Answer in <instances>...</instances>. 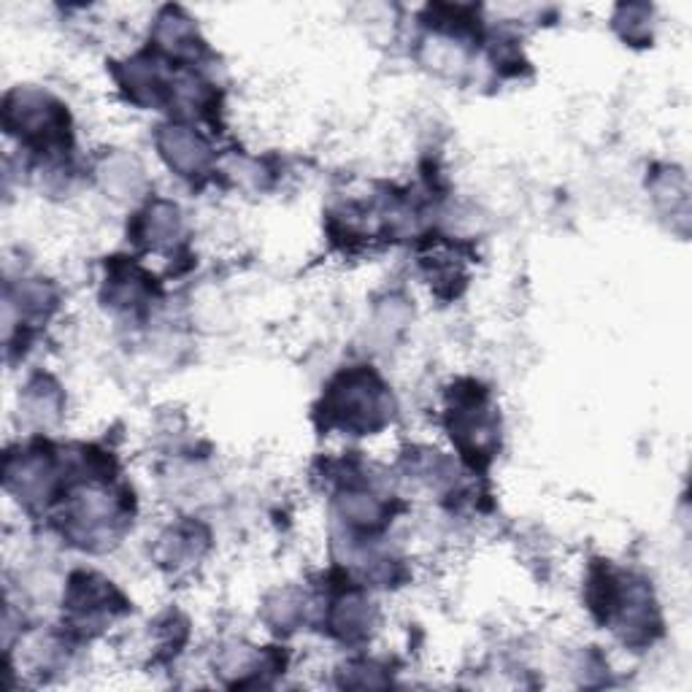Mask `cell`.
Listing matches in <instances>:
<instances>
[{"label": "cell", "instance_id": "obj_6", "mask_svg": "<svg viewBox=\"0 0 692 692\" xmlns=\"http://www.w3.org/2000/svg\"><path fill=\"white\" fill-rule=\"evenodd\" d=\"M330 624H333V630L341 636V639H349V641L363 639L373 624V606L363 596L352 592V596L341 598L339 603L333 606Z\"/></svg>", "mask_w": 692, "mask_h": 692}, {"label": "cell", "instance_id": "obj_4", "mask_svg": "<svg viewBox=\"0 0 692 692\" xmlns=\"http://www.w3.org/2000/svg\"><path fill=\"white\" fill-rule=\"evenodd\" d=\"M20 409L24 420L35 427H47L52 422L60 420V409H63V397H60L58 388H54L49 379H35L33 384H28L24 390Z\"/></svg>", "mask_w": 692, "mask_h": 692}, {"label": "cell", "instance_id": "obj_1", "mask_svg": "<svg viewBox=\"0 0 692 692\" xmlns=\"http://www.w3.org/2000/svg\"><path fill=\"white\" fill-rule=\"evenodd\" d=\"M324 409L333 425L354 433H369L390 420L393 397L371 371H349L333 382Z\"/></svg>", "mask_w": 692, "mask_h": 692}, {"label": "cell", "instance_id": "obj_7", "mask_svg": "<svg viewBox=\"0 0 692 692\" xmlns=\"http://www.w3.org/2000/svg\"><path fill=\"white\" fill-rule=\"evenodd\" d=\"M103 185L112 189L114 198H136V193L144 185L138 163L133 157H112L103 165Z\"/></svg>", "mask_w": 692, "mask_h": 692}, {"label": "cell", "instance_id": "obj_3", "mask_svg": "<svg viewBox=\"0 0 692 692\" xmlns=\"http://www.w3.org/2000/svg\"><path fill=\"white\" fill-rule=\"evenodd\" d=\"M157 149H161L163 161L171 165V171H176L179 176H200L211 163V149L204 136L185 125L161 127Z\"/></svg>", "mask_w": 692, "mask_h": 692}, {"label": "cell", "instance_id": "obj_8", "mask_svg": "<svg viewBox=\"0 0 692 692\" xmlns=\"http://www.w3.org/2000/svg\"><path fill=\"white\" fill-rule=\"evenodd\" d=\"M384 508L382 500L376 498V495H369V493H360V489H352V493H347L344 498H341V514H344V519L349 525H354V528H376V525H382L384 519Z\"/></svg>", "mask_w": 692, "mask_h": 692}, {"label": "cell", "instance_id": "obj_2", "mask_svg": "<svg viewBox=\"0 0 692 692\" xmlns=\"http://www.w3.org/2000/svg\"><path fill=\"white\" fill-rule=\"evenodd\" d=\"M6 127L28 144H52L69 131V114L58 101L35 90H17L6 97Z\"/></svg>", "mask_w": 692, "mask_h": 692}, {"label": "cell", "instance_id": "obj_5", "mask_svg": "<svg viewBox=\"0 0 692 692\" xmlns=\"http://www.w3.org/2000/svg\"><path fill=\"white\" fill-rule=\"evenodd\" d=\"M182 233V217H179V208L174 204H165V200H157L141 214V228L138 236L144 238L149 247L161 249L165 244L176 241V236Z\"/></svg>", "mask_w": 692, "mask_h": 692}]
</instances>
